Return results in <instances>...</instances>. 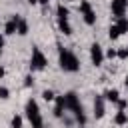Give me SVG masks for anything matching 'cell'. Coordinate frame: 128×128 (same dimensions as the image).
<instances>
[{
  "label": "cell",
  "mask_w": 128,
  "mask_h": 128,
  "mask_svg": "<svg viewBox=\"0 0 128 128\" xmlns=\"http://www.w3.org/2000/svg\"><path fill=\"white\" fill-rule=\"evenodd\" d=\"M58 64L64 72H78L80 70V60L76 58L74 52H70L64 46H58Z\"/></svg>",
  "instance_id": "6da1fadb"
},
{
  "label": "cell",
  "mask_w": 128,
  "mask_h": 128,
  "mask_svg": "<svg viewBox=\"0 0 128 128\" xmlns=\"http://www.w3.org/2000/svg\"><path fill=\"white\" fill-rule=\"evenodd\" d=\"M64 98H66V108L74 114V118L78 120V124L84 126V124H86V114H84V108H82V104H80L78 94H76V92H66Z\"/></svg>",
  "instance_id": "7a4b0ae2"
},
{
  "label": "cell",
  "mask_w": 128,
  "mask_h": 128,
  "mask_svg": "<svg viewBox=\"0 0 128 128\" xmlns=\"http://www.w3.org/2000/svg\"><path fill=\"white\" fill-rule=\"evenodd\" d=\"M24 112H26V118L30 120L32 128H44V120H42V114H40L38 102H36L34 98H30V100L26 102V108H24Z\"/></svg>",
  "instance_id": "3957f363"
},
{
  "label": "cell",
  "mask_w": 128,
  "mask_h": 128,
  "mask_svg": "<svg viewBox=\"0 0 128 128\" xmlns=\"http://www.w3.org/2000/svg\"><path fill=\"white\" fill-rule=\"evenodd\" d=\"M56 22H58V28L64 36H72V26H70V20H68V8L64 4L56 6Z\"/></svg>",
  "instance_id": "277c9868"
},
{
  "label": "cell",
  "mask_w": 128,
  "mask_h": 128,
  "mask_svg": "<svg viewBox=\"0 0 128 128\" xmlns=\"http://www.w3.org/2000/svg\"><path fill=\"white\" fill-rule=\"evenodd\" d=\"M48 66V58L44 56V52L38 48V46H32V56H30V70L32 72H38V70H44Z\"/></svg>",
  "instance_id": "5b68a950"
},
{
  "label": "cell",
  "mask_w": 128,
  "mask_h": 128,
  "mask_svg": "<svg viewBox=\"0 0 128 128\" xmlns=\"http://www.w3.org/2000/svg\"><path fill=\"white\" fill-rule=\"evenodd\" d=\"M80 14H82V18H84V22L88 26H94L96 24V12H94V8H92V4L88 0H82L80 2Z\"/></svg>",
  "instance_id": "8992f818"
},
{
  "label": "cell",
  "mask_w": 128,
  "mask_h": 128,
  "mask_svg": "<svg viewBox=\"0 0 128 128\" xmlns=\"http://www.w3.org/2000/svg\"><path fill=\"white\" fill-rule=\"evenodd\" d=\"M104 58H106V54H104L102 46H100L98 42H94V44L90 46V60H92V64H94V66L98 68V66H102Z\"/></svg>",
  "instance_id": "52a82bcc"
},
{
  "label": "cell",
  "mask_w": 128,
  "mask_h": 128,
  "mask_svg": "<svg viewBox=\"0 0 128 128\" xmlns=\"http://www.w3.org/2000/svg\"><path fill=\"white\" fill-rule=\"evenodd\" d=\"M114 18H124L126 16V10H128V0H112V6H110Z\"/></svg>",
  "instance_id": "ba28073f"
},
{
  "label": "cell",
  "mask_w": 128,
  "mask_h": 128,
  "mask_svg": "<svg viewBox=\"0 0 128 128\" xmlns=\"http://www.w3.org/2000/svg\"><path fill=\"white\" fill-rule=\"evenodd\" d=\"M104 114H106V98L102 94V96H96L94 98V116L96 118H102Z\"/></svg>",
  "instance_id": "9c48e42d"
},
{
  "label": "cell",
  "mask_w": 128,
  "mask_h": 128,
  "mask_svg": "<svg viewBox=\"0 0 128 128\" xmlns=\"http://www.w3.org/2000/svg\"><path fill=\"white\" fill-rule=\"evenodd\" d=\"M18 22H20V16H12V18L6 22V26H4V34H6V36L16 34V32H18Z\"/></svg>",
  "instance_id": "30bf717a"
},
{
  "label": "cell",
  "mask_w": 128,
  "mask_h": 128,
  "mask_svg": "<svg viewBox=\"0 0 128 128\" xmlns=\"http://www.w3.org/2000/svg\"><path fill=\"white\" fill-rule=\"evenodd\" d=\"M64 110H68V108H66V98H64V96H56L54 116H56V118H62V116H64Z\"/></svg>",
  "instance_id": "8fae6325"
},
{
  "label": "cell",
  "mask_w": 128,
  "mask_h": 128,
  "mask_svg": "<svg viewBox=\"0 0 128 128\" xmlns=\"http://www.w3.org/2000/svg\"><path fill=\"white\" fill-rule=\"evenodd\" d=\"M114 124H118V126L128 124V112H126V110H118L116 116H114Z\"/></svg>",
  "instance_id": "7c38bea8"
},
{
  "label": "cell",
  "mask_w": 128,
  "mask_h": 128,
  "mask_svg": "<svg viewBox=\"0 0 128 128\" xmlns=\"http://www.w3.org/2000/svg\"><path fill=\"white\" fill-rule=\"evenodd\" d=\"M104 98H106L108 102H114V104H118V100H120V94H118V90H106V92H104Z\"/></svg>",
  "instance_id": "4fadbf2b"
},
{
  "label": "cell",
  "mask_w": 128,
  "mask_h": 128,
  "mask_svg": "<svg viewBox=\"0 0 128 128\" xmlns=\"http://www.w3.org/2000/svg\"><path fill=\"white\" fill-rule=\"evenodd\" d=\"M116 26H118L120 34H126V32H128V18H126V16H124V18H118V20H116Z\"/></svg>",
  "instance_id": "5bb4252c"
},
{
  "label": "cell",
  "mask_w": 128,
  "mask_h": 128,
  "mask_svg": "<svg viewBox=\"0 0 128 128\" xmlns=\"http://www.w3.org/2000/svg\"><path fill=\"white\" fill-rule=\"evenodd\" d=\"M16 34H20V36H26L28 34V22L24 20V18H20V22H18V32Z\"/></svg>",
  "instance_id": "9a60e30c"
},
{
  "label": "cell",
  "mask_w": 128,
  "mask_h": 128,
  "mask_svg": "<svg viewBox=\"0 0 128 128\" xmlns=\"http://www.w3.org/2000/svg\"><path fill=\"white\" fill-rule=\"evenodd\" d=\"M120 36H122V34H120V30H118V26H116V24H112V26H110V30H108V38H110V40H118Z\"/></svg>",
  "instance_id": "2e32d148"
},
{
  "label": "cell",
  "mask_w": 128,
  "mask_h": 128,
  "mask_svg": "<svg viewBox=\"0 0 128 128\" xmlns=\"http://www.w3.org/2000/svg\"><path fill=\"white\" fill-rule=\"evenodd\" d=\"M42 98H44L46 102H52V100H56V94H54L52 90H44V92H42Z\"/></svg>",
  "instance_id": "e0dca14e"
},
{
  "label": "cell",
  "mask_w": 128,
  "mask_h": 128,
  "mask_svg": "<svg viewBox=\"0 0 128 128\" xmlns=\"http://www.w3.org/2000/svg\"><path fill=\"white\" fill-rule=\"evenodd\" d=\"M22 122H24V120H22V116H18V114H16V116L12 118V122H10V126H12V128H22Z\"/></svg>",
  "instance_id": "ac0fdd59"
},
{
  "label": "cell",
  "mask_w": 128,
  "mask_h": 128,
  "mask_svg": "<svg viewBox=\"0 0 128 128\" xmlns=\"http://www.w3.org/2000/svg\"><path fill=\"white\" fill-rule=\"evenodd\" d=\"M0 98H2V100H8V98H10V90H8L6 86H0Z\"/></svg>",
  "instance_id": "d6986e66"
},
{
  "label": "cell",
  "mask_w": 128,
  "mask_h": 128,
  "mask_svg": "<svg viewBox=\"0 0 128 128\" xmlns=\"http://www.w3.org/2000/svg\"><path fill=\"white\" fill-rule=\"evenodd\" d=\"M118 58L120 60H128V46H124V48L118 50Z\"/></svg>",
  "instance_id": "ffe728a7"
},
{
  "label": "cell",
  "mask_w": 128,
  "mask_h": 128,
  "mask_svg": "<svg viewBox=\"0 0 128 128\" xmlns=\"http://www.w3.org/2000/svg\"><path fill=\"white\" fill-rule=\"evenodd\" d=\"M24 86H26V88H30V86H34V78H32V74H28V76L24 78Z\"/></svg>",
  "instance_id": "44dd1931"
},
{
  "label": "cell",
  "mask_w": 128,
  "mask_h": 128,
  "mask_svg": "<svg viewBox=\"0 0 128 128\" xmlns=\"http://www.w3.org/2000/svg\"><path fill=\"white\" fill-rule=\"evenodd\" d=\"M126 108H128V102H126L124 98H120V100H118V110H126Z\"/></svg>",
  "instance_id": "7402d4cb"
},
{
  "label": "cell",
  "mask_w": 128,
  "mask_h": 128,
  "mask_svg": "<svg viewBox=\"0 0 128 128\" xmlns=\"http://www.w3.org/2000/svg\"><path fill=\"white\" fill-rule=\"evenodd\" d=\"M106 56H108V58H118V50H112V48H110V50L106 52Z\"/></svg>",
  "instance_id": "603a6c76"
},
{
  "label": "cell",
  "mask_w": 128,
  "mask_h": 128,
  "mask_svg": "<svg viewBox=\"0 0 128 128\" xmlns=\"http://www.w3.org/2000/svg\"><path fill=\"white\" fill-rule=\"evenodd\" d=\"M2 48H4V36L0 34V56H2Z\"/></svg>",
  "instance_id": "cb8c5ba5"
},
{
  "label": "cell",
  "mask_w": 128,
  "mask_h": 128,
  "mask_svg": "<svg viewBox=\"0 0 128 128\" xmlns=\"http://www.w3.org/2000/svg\"><path fill=\"white\" fill-rule=\"evenodd\" d=\"M38 4H42V6H48V4H50V0H38Z\"/></svg>",
  "instance_id": "d4e9b609"
},
{
  "label": "cell",
  "mask_w": 128,
  "mask_h": 128,
  "mask_svg": "<svg viewBox=\"0 0 128 128\" xmlns=\"http://www.w3.org/2000/svg\"><path fill=\"white\" fill-rule=\"evenodd\" d=\"M4 74H6V70H4V68H2V66H0V78H2V76H4Z\"/></svg>",
  "instance_id": "484cf974"
},
{
  "label": "cell",
  "mask_w": 128,
  "mask_h": 128,
  "mask_svg": "<svg viewBox=\"0 0 128 128\" xmlns=\"http://www.w3.org/2000/svg\"><path fill=\"white\" fill-rule=\"evenodd\" d=\"M124 86H126V88H128V76H126V78H124Z\"/></svg>",
  "instance_id": "4316f807"
},
{
  "label": "cell",
  "mask_w": 128,
  "mask_h": 128,
  "mask_svg": "<svg viewBox=\"0 0 128 128\" xmlns=\"http://www.w3.org/2000/svg\"><path fill=\"white\" fill-rule=\"evenodd\" d=\"M28 4H38V0H28Z\"/></svg>",
  "instance_id": "83f0119b"
},
{
  "label": "cell",
  "mask_w": 128,
  "mask_h": 128,
  "mask_svg": "<svg viewBox=\"0 0 128 128\" xmlns=\"http://www.w3.org/2000/svg\"><path fill=\"white\" fill-rule=\"evenodd\" d=\"M78 128H84V126H78Z\"/></svg>",
  "instance_id": "f1b7e54d"
}]
</instances>
